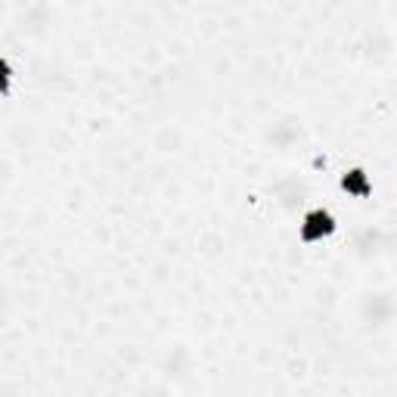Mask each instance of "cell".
<instances>
[{"label":"cell","instance_id":"obj_1","mask_svg":"<svg viewBox=\"0 0 397 397\" xmlns=\"http://www.w3.org/2000/svg\"><path fill=\"white\" fill-rule=\"evenodd\" d=\"M6 78H10V68H6V62H0V87H6Z\"/></svg>","mask_w":397,"mask_h":397}]
</instances>
